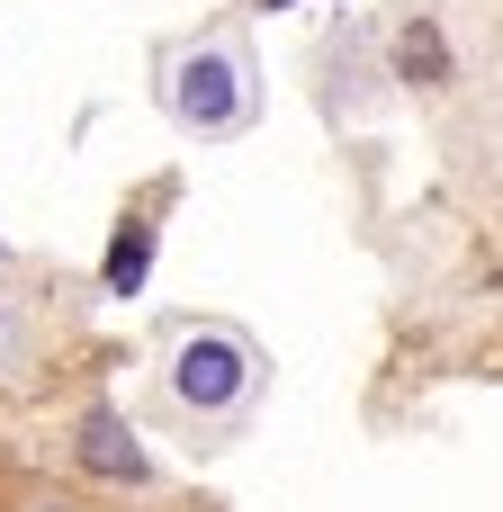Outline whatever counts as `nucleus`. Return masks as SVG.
<instances>
[{
    "label": "nucleus",
    "instance_id": "1",
    "mask_svg": "<svg viewBox=\"0 0 503 512\" xmlns=\"http://www.w3.org/2000/svg\"><path fill=\"white\" fill-rule=\"evenodd\" d=\"M171 108L198 126V135H225V126H243L252 117V63H243V45H198V54H180V81H171Z\"/></svg>",
    "mask_w": 503,
    "mask_h": 512
},
{
    "label": "nucleus",
    "instance_id": "2",
    "mask_svg": "<svg viewBox=\"0 0 503 512\" xmlns=\"http://www.w3.org/2000/svg\"><path fill=\"white\" fill-rule=\"evenodd\" d=\"M252 351L234 342V333H198V342H180V369H171V387H180V405H198V414H234L243 396H252Z\"/></svg>",
    "mask_w": 503,
    "mask_h": 512
},
{
    "label": "nucleus",
    "instance_id": "3",
    "mask_svg": "<svg viewBox=\"0 0 503 512\" xmlns=\"http://www.w3.org/2000/svg\"><path fill=\"white\" fill-rule=\"evenodd\" d=\"M81 468H90V477H108V486H144V477H153V459L135 450V432H126L108 405H99V414H81Z\"/></svg>",
    "mask_w": 503,
    "mask_h": 512
},
{
    "label": "nucleus",
    "instance_id": "4",
    "mask_svg": "<svg viewBox=\"0 0 503 512\" xmlns=\"http://www.w3.org/2000/svg\"><path fill=\"white\" fill-rule=\"evenodd\" d=\"M396 72H405L414 90H441V81H450V45H441L432 18H414V27L396 36Z\"/></svg>",
    "mask_w": 503,
    "mask_h": 512
},
{
    "label": "nucleus",
    "instance_id": "5",
    "mask_svg": "<svg viewBox=\"0 0 503 512\" xmlns=\"http://www.w3.org/2000/svg\"><path fill=\"white\" fill-rule=\"evenodd\" d=\"M144 270H153V225H126L108 243V288L126 297V288H144Z\"/></svg>",
    "mask_w": 503,
    "mask_h": 512
},
{
    "label": "nucleus",
    "instance_id": "6",
    "mask_svg": "<svg viewBox=\"0 0 503 512\" xmlns=\"http://www.w3.org/2000/svg\"><path fill=\"white\" fill-rule=\"evenodd\" d=\"M27 512H72V504H54V495H45V504H27Z\"/></svg>",
    "mask_w": 503,
    "mask_h": 512
}]
</instances>
